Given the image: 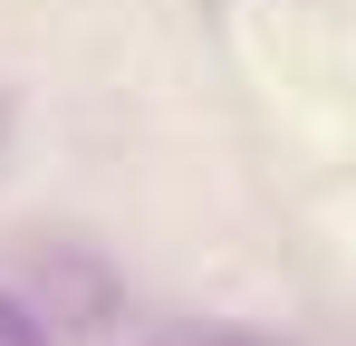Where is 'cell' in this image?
Segmentation results:
<instances>
[{
    "label": "cell",
    "instance_id": "6da1fadb",
    "mask_svg": "<svg viewBox=\"0 0 356 346\" xmlns=\"http://www.w3.org/2000/svg\"><path fill=\"white\" fill-rule=\"evenodd\" d=\"M0 346H49V318H39L19 288H0Z\"/></svg>",
    "mask_w": 356,
    "mask_h": 346
},
{
    "label": "cell",
    "instance_id": "7a4b0ae2",
    "mask_svg": "<svg viewBox=\"0 0 356 346\" xmlns=\"http://www.w3.org/2000/svg\"><path fill=\"white\" fill-rule=\"evenodd\" d=\"M0 135H10V115H0Z\"/></svg>",
    "mask_w": 356,
    "mask_h": 346
}]
</instances>
